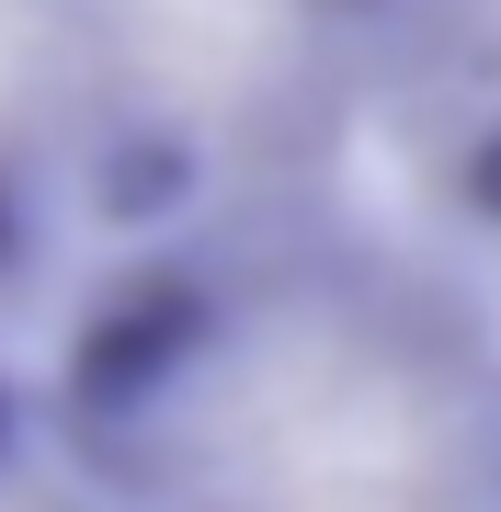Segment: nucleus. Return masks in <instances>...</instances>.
<instances>
[{
  "instance_id": "1",
  "label": "nucleus",
  "mask_w": 501,
  "mask_h": 512,
  "mask_svg": "<svg viewBox=\"0 0 501 512\" xmlns=\"http://www.w3.org/2000/svg\"><path fill=\"white\" fill-rule=\"evenodd\" d=\"M46 0H0V274L35 262L46 194H35V80H46Z\"/></svg>"
},
{
  "instance_id": "2",
  "label": "nucleus",
  "mask_w": 501,
  "mask_h": 512,
  "mask_svg": "<svg viewBox=\"0 0 501 512\" xmlns=\"http://www.w3.org/2000/svg\"><path fill=\"white\" fill-rule=\"evenodd\" d=\"M456 217L501 239V114H479L467 148H456Z\"/></svg>"
}]
</instances>
